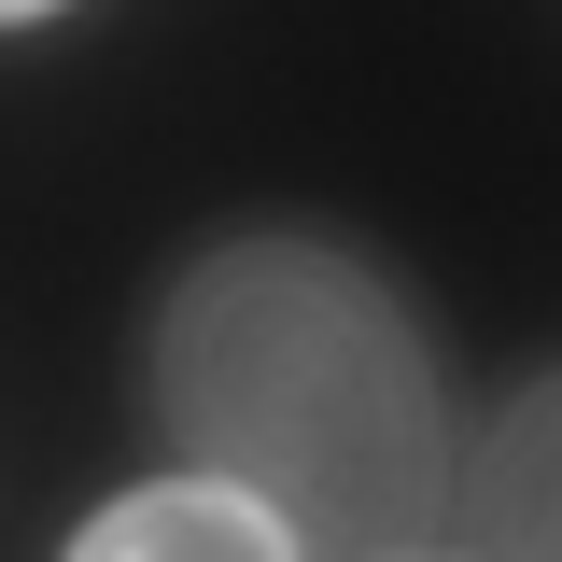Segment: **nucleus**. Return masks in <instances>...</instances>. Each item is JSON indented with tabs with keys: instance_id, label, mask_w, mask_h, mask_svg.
<instances>
[{
	"instance_id": "1",
	"label": "nucleus",
	"mask_w": 562,
	"mask_h": 562,
	"mask_svg": "<svg viewBox=\"0 0 562 562\" xmlns=\"http://www.w3.org/2000/svg\"><path fill=\"white\" fill-rule=\"evenodd\" d=\"M155 394L211 479L268 492L295 549L408 562L450 535V422L408 295L338 239H225L183 268Z\"/></svg>"
},
{
	"instance_id": "2",
	"label": "nucleus",
	"mask_w": 562,
	"mask_h": 562,
	"mask_svg": "<svg viewBox=\"0 0 562 562\" xmlns=\"http://www.w3.org/2000/svg\"><path fill=\"white\" fill-rule=\"evenodd\" d=\"M85 562H155V549H183V562H295V520H281L268 492H239V479H155V492H113L85 535H70Z\"/></svg>"
},
{
	"instance_id": "3",
	"label": "nucleus",
	"mask_w": 562,
	"mask_h": 562,
	"mask_svg": "<svg viewBox=\"0 0 562 562\" xmlns=\"http://www.w3.org/2000/svg\"><path fill=\"white\" fill-rule=\"evenodd\" d=\"M535 450H549V380H520V408L492 436V492L450 520V535H506V549H549V492H535Z\"/></svg>"
},
{
	"instance_id": "4",
	"label": "nucleus",
	"mask_w": 562,
	"mask_h": 562,
	"mask_svg": "<svg viewBox=\"0 0 562 562\" xmlns=\"http://www.w3.org/2000/svg\"><path fill=\"white\" fill-rule=\"evenodd\" d=\"M14 14H57V0H0V29H14Z\"/></svg>"
}]
</instances>
